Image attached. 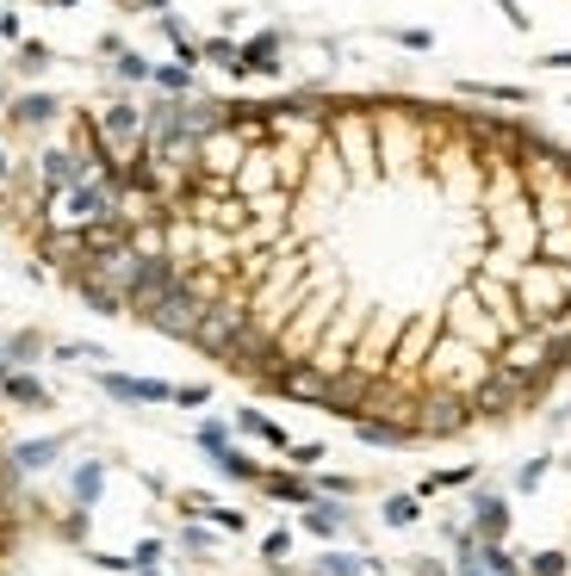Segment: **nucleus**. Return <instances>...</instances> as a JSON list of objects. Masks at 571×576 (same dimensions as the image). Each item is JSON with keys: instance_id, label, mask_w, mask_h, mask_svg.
<instances>
[{"instance_id": "nucleus-7", "label": "nucleus", "mask_w": 571, "mask_h": 576, "mask_svg": "<svg viewBox=\"0 0 571 576\" xmlns=\"http://www.w3.org/2000/svg\"><path fill=\"white\" fill-rule=\"evenodd\" d=\"M547 69H571V50H553V56H547Z\"/></svg>"}, {"instance_id": "nucleus-3", "label": "nucleus", "mask_w": 571, "mask_h": 576, "mask_svg": "<svg viewBox=\"0 0 571 576\" xmlns=\"http://www.w3.org/2000/svg\"><path fill=\"white\" fill-rule=\"evenodd\" d=\"M534 576H565V552H534Z\"/></svg>"}, {"instance_id": "nucleus-6", "label": "nucleus", "mask_w": 571, "mask_h": 576, "mask_svg": "<svg viewBox=\"0 0 571 576\" xmlns=\"http://www.w3.org/2000/svg\"><path fill=\"white\" fill-rule=\"evenodd\" d=\"M540 478H547V459H534V465H522V478H516V490H534Z\"/></svg>"}, {"instance_id": "nucleus-5", "label": "nucleus", "mask_w": 571, "mask_h": 576, "mask_svg": "<svg viewBox=\"0 0 571 576\" xmlns=\"http://www.w3.org/2000/svg\"><path fill=\"white\" fill-rule=\"evenodd\" d=\"M385 514H392L397 527H411V521H416V502H411V496H397V502H392V509H385Z\"/></svg>"}, {"instance_id": "nucleus-4", "label": "nucleus", "mask_w": 571, "mask_h": 576, "mask_svg": "<svg viewBox=\"0 0 571 576\" xmlns=\"http://www.w3.org/2000/svg\"><path fill=\"white\" fill-rule=\"evenodd\" d=\"M268 490H273V496H292V502L304 496V483H299V478H268Z\"/></svg>"}, {"instance_id": "nucleus-1", "label": "nucleus", "mask_w": 571, "mask_h": 576, "mask_svg": "<svg viewBox=\"0 0 571 576\" xmlns=\"http://www.w3.org/2000/svg\"><path fill=\"white\" fill-rule=\"evenodd\" d=\"M13 545V478H7V459H0V552Z\"/></svg>"}, {"instance_id": "nucleus-2", "label": "nucleus", "mask_w": 571, "mask_h": 576, "mask_svg": "<svg viewBox=\"0 0 571 576\" xmlns=\"http://www.w3.org/2000/svg\"><path fill=\"white\" fill-rule=\"evenodd\" d=\"M478 527H485V533H491V540H497V533L509 527V509H503V502H497V496H485V502H478Z\"/></svg>"}]
</instances>
